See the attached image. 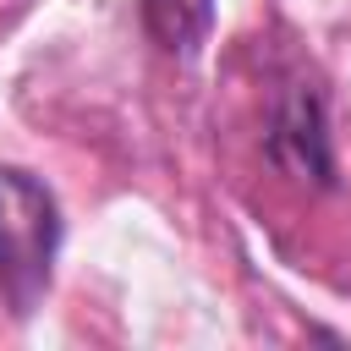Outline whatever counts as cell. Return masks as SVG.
I'll list each match as a JSON object with an SVG mask.
<instances>
[{
	"label": "cell",
	"mask_w": 351,
	"mask_h": 351,
	"mask_svg": "<svg viewBox=\"0 0 351 351\" xmlns=\"http://www.w3.org/2000/svg\"><path fill=\"white\" fill-rule=\"evenodd\" d=\"M60 252V208L27 170H0V307L33 313Z\"/></svg>",
	"instance_id": "obj_1"
},
{
	"label": "cell",
	"mask_w": 351,
	"mask_h": 351,
	"mask_svg": "<svg viewBox=\"0 0 351 351\" xmlns=\"http://www.w3.org/2000/svg\"><path fill=\"white\" fill-rule=\"evenodd\" d=\"M269 159L296 176V181H313V186H329L335 176V159H329V126H324V99L307 88V82H291L280 99H274V115H269Z\"/></svg>",
	"instance_id": "obj_2"
},
{
	"label": "cell",
	"mask_w": 351,
	"mask_h": 351,
	"mask_svg": "<svg viewBox=\"0 0 351 351\" xmlns=\"http://www.w3.org/2000/svg\"><path fill=\"white\" fill-rule=\"evenodd\" d=\"M143 22L170 55H197L214 27V0H143Z\"/></svg>",
	"instance_id": "obj_3"
}]
</instances>
